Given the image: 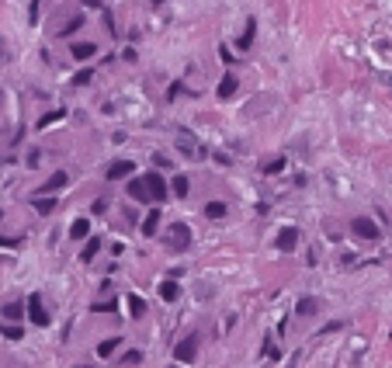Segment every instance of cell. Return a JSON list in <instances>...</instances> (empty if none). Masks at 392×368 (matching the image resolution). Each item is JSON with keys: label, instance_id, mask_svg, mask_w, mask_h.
Here are the masks:
<instances>
[{"label": "cell", "instance_id": "cell-1", "mask_svg": "<svg viewBox=\"0 0 392 368\" xmlns=\"http://www.w3.org/2000/svg\"><path fill=\"white\" fill-rule=\"evenodd\" d=\"M167 181L157 174V171H149V174H142V177H136L132 184H129V194L136 198V202H163L167 198Z\"/></svg>", "mask_w": 392, "mask_h": 368}, {"label": "cell", "instance_id": "cell-2", "mask_svg": "<svg viewBox=\"0 0 392 368\" xmlns=\"http://www.w3.org/2000/svg\"><path fill=\"white\" fill-rule=\"evenodd\" d=\"M174 146H177V153H184L188 160H205V146H201V143H198L188 129H177Z\"/></svg>", "mask_w": 392, "mask_h": 368}, {"label": "cell", "instance_id": "cell-3", "mask_svg": "<svg viewBox=\"0 0 392 368\" xmlns=\"http://www.w3.org/2000/svg\"><path fill=\"white\" fill-rule=\"evenodd\" d=\"M351 233L357 236V240H365V243H378V226H375L368 215H357V219H351Z\"/></svg>", "mask_w": 392, "mask_h": 368}, {"label": "cell", "instance_id": "cell-4", "mask_svg": "<svg viewBox=\"0 0 392 368\" xmlns=\"http://www.w3.org/2000/svg\"><path fill=\"white\" fill-rule=\"evenodd\" d=\"M24 313H28V320H32L35 327H49V313H45V302H42V295H28V302H24Z\"/></svg>", "mask_w": 392, "mask_h": 368}, {"label": "cell", "instance_id": "cell-5", "mask_svg": "<svg viewBox=\"0 0 392 368\" xmlns=\"http://www.w3.org/2000/svg\"><path fill=\"white\" fill-rule=\"evenodd\" d=\"M132 174H136L132 160H115V163L104 171V177H108V181H125V177H132Z\"/></svg>", "mask_w": 392, "mask_h": 368}, {"label": "cell", "instance_id": "cell-6", "mask_svg": "<svg viewBox=\"0 0 392 368\" xmlns=\"http://www.w3.org/2000/svg\"><path fill=\"white\" fill-rule=\"evenodd\" d=\"M170 243H174V250H188V243H191V230H188L184 222H174V226H170Z\"/></svg>", "mask_w": 392, "mask_h": 368}, {"label": "cell", "instance_id": "cell-7", "mask_svg": "<svg viewBox=\"0 0 392 368\" xmlns=\"http://www.w3.org/2000/svg\"><path fill=\"white\" fill-rule=\"evenodd\" d=\"M174 358H177V361H195V358H198V337H184V341L177 344Z\"/></svg>", "mask_w": 392, "mask_h": 368}, {"label": "cell", "instance_id": "cell-8", "mask_svg": "<svg viewBox=\"0 0 392 368\" xmlns=\"http://www.w3.org/2000/svg\"><path fill=\"white\" fill-rule=\"evenodd\" d=\"M66 181H70V177L63 174V171H56V174L49 177V181H45V184H42L39 191L32 194V198H42V194H52V191H63V188H66Z\"/></svg>", "mask_w": 392, "mask_h": 368}, {"label": "cell", "instance_id": "cell-9", "mask_svg": "<svg viewBox=\"0 0 392 368\" xmlns=\"http://www.w3.org/2000/svg\"><path fill=\"white\" fill-rule=\"evenodd\" d=\"M295 243H298V230L295 226H285V230H278V250H295Z\"/></svg>", "mask_w": 392, "mask_h": 368}, {"label": "cell", "instance_id": "cell-10", "mask_svg": "<svg viewBox=\"0 0 392 368\" xmlns=\"http://www.w3.org/2000/svg\"><path fill=\"white\" fill-rule=\"evenodd\" d=\"M254 35H257V21L250 18V21H247V28H243V35L236 39V49H239V52H247V49H250V42H254Z\"/></svg>", "mask_w": 392, "mask_h": 368}, {"label": "cell", "instance_id": "cell-11", "mask_svg": "<svg viewBox=\"0 0 392 368\" xmlns=\"http://www.w3.org/2000/svg\"><path fill=\"white\" fill-rule=\"evenodd\" d=\"M77 59H94L98 56V45L94 42H73V49H70Z\"/></svg>", "mask_w": 392, "mask_h": 368}, {"label": "cell", "instance_id": "cell-12", "mask_svg": "<svg viewBox=\"0 0 392 368\" xmlns=\"http://www.w3.org/2000/svg\"><path fill=\"white\" fill-rule=\"evenodd\" d=\"M160 299H163V302H177V299H180V285L167 278V281L160 285Z\"/></svg>", "mask_w": 392, "mask_h": 368}, {"label": "cell", "instance_id": "cell-13", "mask_svg": "<svg viewBox=\"0 0 392 368\" xmlns=\"http://www.w3.org/2000/svg\"><path fill=\"white\" fill-rule=\"evenodd\" d=\"M260 171H264V174H281V171H285V156H271V160H264Z\"/></svg>", "mask_w": 392, "mask_h": 368}, {"label": "cell", "instance_id": "cell-14", "mask_svg": "<svg viewBox=\"0 0 392 368\" xmlns=\"http://www.w3.org/2000/svg\"><path fill=\"white\" fill-rule=\"evenodd\" d=\"M236 94V77L229 73V77H222V83H219V97L226 101V97H233Z\"/></svg>", "mask_w": 392, "mask_h": 368}, {"label": "cell", "instance_id": "cell-15", "mask_svg": "<svg viewBox=\"0 0 392 368\" xmlns=\"http://www.w3.org/2000/svg\"><path fill=\"white\" fill-rule=\"evenodd\" d=\"M316 309H319V302H316V299H298V306H295L298 316H313Z\"/></svg>", "mask_w": 392, "mask_h": 368}, {"label": "cell", "instance_id": "cell-16", "mask_svg": "<svg viewBox=\"0 0 392 368\" xmlns=\"http://www.w3.org/2000/svg\"><path fill=\"white\" fill-rule=\"evenodd\" d=\"M226 212H229L226 202H208V205H205V215H208V219H222Z\"/></svg>", "mask_w": 392, "mask_h": 368}, {"label": "cell", "instance_id": "cell-17", "mask_svg": "<svg viewBox=\"0 0 392 368\" xmlns=\"http://www.w3.org/2000/svg\"><path fill=\"white\" fill-rule=\"evenodd\" d=\"M157 226H160V212H146V222H142V233H146V236H157Z\"/></svg>", "mask_w": 392, "mask_h": 368}, {"label": "cell", "instance_id": "cell-18", "mask_svg": "<svg viewBox=\"0 0 392 368\" xmlns=\"http://www.w3.org/2000/svg\"><path fill=\"white\" fill-rule=\"evenodd\" d=\"M87 233H91V222H87V219H77V222L70 226V236H73V240H83Z\"/></svg>", "mask_w": 392, "mask_h": 368}, {"label": "cell", "instance_id": "cell-19", "mask_svg": "<svg viewBox=\"0 0 392 368\" xmlns=\"http://www.w3.org/2000/svg\"><path fill=\"white\" fill-rule=\"evenodd\" d=\"M129 313H132V316H146V302H142V299H139V295H129Z\"/></svg>", "mask_w": 392, "mask_h": 368}, {"label": "cell", "instance_id": "cell-20", "mask_svg": "<svg viewBox=\"0 0 392 368\" xmlns=\"http://www.w3.org/2000/svg\"><path fill=\"white\" fill-rule=\"evenodd\" d=\"M118 344H122V341H118V337H115V341H101V348H98V354H101V358H111V354H115V351H118Z\"/></svg>", "mask_w": 392, "mask_h": 368}, {"label": "cell", "instance_id": "cell-21", "mask_svg": "<svg viewBox=\"0 0 392 368\" xmlns=\"http://www.w3.org/2000/svg\"><path fill=\"white\" fill-rule=\"evenodd\" d=\"M188 191H191V181H188V177H174V194L177 198H184Z\"/></svg>", "mask_w": 392, "mask_h": 368}, {"label": "cell", "instance_id": "cell-22", "mask_svg": "<svg viewBox=\"0 0 392 368\" xmlns=\"http://www.w3.org/2000/svg\"><path fill=\"white\" fill-rule=\"evenodd\" d=\"M32 202H35V209H39L42 215H49L52 209H56V202H52V198H32Z\"/></svg>", "mask_w": 392, "mask_h": 368}, {"label": "cell", "instance_id": "cell-23", "mask_svg": "<svg viewBox=\"0 0 392 368\" xmlns=\"http://www.w3.org/2000/svg\"><path fill=\"white\" fill-rule=\"evenodd\" d=\"M0 313H4L7 320H18V316H21V302H7V306H4Z\"/></svg>", "mask_w": 392, "mask_h": 368}, {"label": "cell", "instance_id": "cell-24", "mask_svg": "<svg viewBox=\"0 0 392 368\" xmlns=\"http://www.w3.org/2000/svg\"><path fill=\"white\" fill-rule=\"evenodd\" d=\"M59 118H63V108H59V111H49V115H42V118H39V129L52 125V122H59Z\"/></svg>", "mask_w": 392, "mask_h": 368}, {"label": "cell", "instance_id": "cell-25", "mask_svg": "<svg viewBox=\"0 0 392 368\" xmlns=\"http://www.w3.org/2000/svg\"><path fill=\"white\" fill-rule=\"evenodd\" d=\"M91 309H94V313H111V309H115V299H101V302L91 306Z\"/></svg>", "mask_w": 392, "mask_h": 368}, {"label": "cell", "instance_id": "cell-26", "mask_svg": "<svg viewBox=\"0 0 392 368\" xmlns=\"http://www.w3.org/2000/svg\"><path fill=\"white\" fill-rule=\"evenodd\" d=\"M21 333H24V330L14 327V323H7V327H4V337H7V341H21Z\"/></svg>", "mask_w": 392, "mask_h": 368}, {"label": "cell", "instance_id": "cell-27", "mask_svg": "<svg viewBox=\"0 0 392 368\" xmlns=\"http://www.w3.org/2000/svg\"><path fill=\"white\" fill-rule=\"evenodd\" d=\"M98 240H91V243H87V247H83V261H91V257H94V253H98Z\"/></svg>", "mask_w": 392, "mask_h": 368}, {"label": "cell", "instance_id": "cell-28", "mask_svg": "<svg viewBox=\"0 0 392 368\" xmlns=\"http://www.w3.org/2000/svg\"><path fill=\"white\" fill-rule=\"evenodd\" d=\"M80 24H83V18H73L70 24H66V28H59V35H70V32H77Z\"/></svg>", "mask_w": 392, "mask_h": 368}, {"label": "cell", "instance_id": "cell-29", "mask_svg": "<svg viewBox=\"0 0 392 368\" xmlns=\"http://www.w3.org/2000/svg\"><path fill=\"white\" fill-rule=\"evenodd\" d=\"M87 80H91V70H80L77 77H73V83H77V87H80V83H87Z\"/></svg>", "mask_w": 392, "mask_h": 368}, {"label": "cell", "instance_id": "cell-30", "mask_svg": "<svg viewBox=\"0 0 392 368\" xmlns=\"http://www.w3.org/2000/svg\"><path fill=\"white\" fill-rule=\"evenodd\" d=\"M136 361H139V351H129V354L122 358V365H136Z\"/></svg>", "mask_w": 392, "mask_h": 368}, {"label": "cell", "instance_id": "cell-31", "mask_svg": "<svg viewBox=\"0 0 392 368\" xmlns=\"http://www.w3.org/2000/svg\"><path fill=\"white\" fill-rule=\"evenodd\" d=\"M83 7H101V0H80Z\"/></svg>", "mask_w": 392, "mask_h": 368}, {"label": "cell", "instance_id": "cell-32", "mask_svg": "<svg viewBox=\"0 0 392 368\" xmlns=\"http://www.w3.org/2000/svg\"><path fill=\"white\" fill-rule=\"evenodd\" d=\"M0 52H4V45H0Z\"/></svg>", "mask_w": 392, "mask_h": 368}]
</instances>
